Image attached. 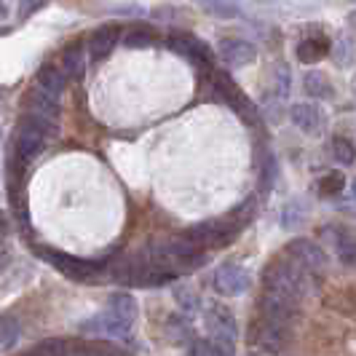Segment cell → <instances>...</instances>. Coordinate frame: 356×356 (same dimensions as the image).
I'll return each mask as SVG.
<instances>
[{
    "label": "cell",
    "instance_id": "obj_5",
    "mask_svg": "<svg viewBox=\"0 0 356 356\" xmlns=\"http://www.w3.org/2000/svg\"><path fill=\"white\" fill-rule=\"evenodd\" d=\"M236 236H238V228H233L231 220H209V222H198L196 228L188 233V238H191L193 244H198L204 252L228 247Z\"/></svg>",
    "mask_w": 356,
    "mask_h": 356
},
{
    "label": "cell",
    "instance_id": "obj_29",
    "mask_svg": "<svg viewBox=\"0 0 356 356\" xmlns=\"http://www.w3.org/2000/svg\"><path fill=\"white\" fill-rule=\"evenodd\" d=\"M343 188H346V179H343V175H324V177L319 179V193L321 196H340L343 193Z\"/></svg>",
    "mask_w": 356,
    "mask_h": 356
},
{
    "label": "cell",
    "instance_id": "obj_17",
    "mask_svg": "<svg viewBox=\"0 0 356 356\" xmlns=\"http://www.w3.org/2000/svg\"><path fill=\"white\" fill-rule=\"evenodd\" d=\"M107 316L115 321H121L126 327H134L137 319V300L129 295V292H115L107 303Z\"/></svg>",
    "mask_w": 356,
    "mask_h": 356
},
{
    "label": "cell",
    "instance_id": "obj_3",
    "mask_svg": "<svg viewBox=\"0 0 356 356\" xmlns=\"http://www.w3.org/2000/svg\"><path fill=\"white\" fill-rule=\"evenodd\" d=\"M35 252L46 263H51L54 268H59L65 276H70L75 282H89L91 276H99L107 268V263H110V257H113V254H105L102 260H78V257H70V254H65V252L43 247V244H38Z\"/></svg>",
    "mask_w": 356,
    "mask_h": 356
},
{
    "label": "cell",
    "instance_id": "obj_19",
    "mask_svg": "<svg viewBox=\"0 0 356 356\" xmlns=\"http://www.w3.org/2000/svg\"><path fill=\"white\" fill-rule=\"evenodd\" d=\"M207 321H209V327H212V335H225V338H233V340H236V335H238L233 314L228 311V308H222V305H214V308H209Z\"/></svg>",
    "mask_w": 356,
    "mask_h": 356
},
{
    "label": "cell",
    "instance_id": "obj_33",
    "mask_svg": "<svg viewBox=\"0 0 356 356\" xmlns=\"http://www.w3.org/2000/svg\"><path fill=\"white\" fill-rule=\"evenodd\" d=\"M289 83H292L289 70H286L284 62H279V65H276V94H279V97H286V94H289Z\"/></svg>",
    "mask_w": 356,
    "mask_h": 356
},
{
    "label": "cell",
    "instance_id": "obj_4",
    "mask_svg": "<svg viewBox=\"0 0 356 356\" xmlns=\"http://www.w3.org/2000/svg\"><path fill=\"white\" fill-rule=\"evenodd\" d=\"M300 305L298 300L286 298V295H279V292H268L263 289V298H260V319L270 321L276 327H284L292 332V327L300 319Z\"/></svg>",
    "mask_w": 356,
    "mask_h": 356
},
{
    "label": "cell",
    "instance_id": "obj_43",
    "mask_svg": "<svg viewBox=\"0 0 356 356\" xmlns=\"http://www.w3.org/2000/svg\"><path fill=\"white\" fill-rule=\"evenodd\" d=\"M351 196L356 198V179H354V182H351Z\"/></svg>",
    "mask_w": 356,
    "mask_h": 356
},
{
    "label": "cell",
    "instance_id": "obj_18",
    "mask_svg": "<svg viewBox=\"0 0 356 356\" xmlns=\"http://www.w3.org/2000/svg\"><path fill=\"white\" fill-rule=\"evenodd\" d=\"M67 86V78H65V72L59 70V65H43L35 75V89L46 91V94H51V97H62V91Z\"/></svg>",
    "mask_w": 356,
    "mask_h": 356
},
{
    "label": "cell",
    "instance_id": "obj_10",
    "mask_svg": "<svg viewBox=\"0 0 356 356\" xmlns=\"http://www.w3.org/2000/svg\"><path fill=\"white\" fill-rule=\"evenodd\" d=\"M220 54L231 70H238L257 59V46L252 40H241V38H225V40H220Z\"/></svg>",
    "mask_w": 356,
    "mask_h": 356
},
{
    "label": "cell",
    "instance_id": "obj_20",
    "mask_svg": "<svg viewBox=\"0 0 356 356\" xmlns=\"http://www.w3.org/2000/svg\"><path fill=\"white\" fill-rule=\"evenodd\" d=\"M330 51H332V59L338 62V67L348 70L356 62V38L340 33V35L330 43Z\"/></svg>",
    "mask_w": 356,
    "mask_h": 356
},
{
    "label": "cell",
    "instance_id": "obj_41",
    "mask_svg": "<svg viewBox=\"0 0 356 356\" xmlns=\"http://www.w3.org/2000/svg\"><path fill=\"white\" fill-rule=\"evenodd\" d=\"M8 17V6L6 3H0V19H6Z\"/></svg>",
    "mask_w": 356,
    "mask_h": 356
},
{
    "label": "cell",
    "instance_id": "obj_36",
    "mask_svg": "<svg viewBox=\"0 0 356 356\" xmlns=\"http://www.w3.org/2000/svg\"><path fill=\"white\" fill-rule=\"evenodd\" d=\"M175 298H177V305L182 308V311H185V314H191V311H193V308L198 305L196 295H193L191 289H177V292H175Z\"/></svg>",
    "mask_w": 356,
    "mask_h": 356
},
{
    "label": "cell",
    "instance_id": "obj_22",
    "mask_svg": "<svg viewBox=\"0 0 356 356\" xmlns=\"http://www.w3.org/2000/svg\"><path fill=\"white\" fill-rule=\"evenodd\" d=\"M330 43L327 38H308L298 43V59L300 62H319L324 54H330Z\"/></svg>",
    "mask_w": 356,
    "mask_h": 356
},
{
    "label": "cell",
    "instance_id": "obj_31",
    "mask_svg": "<svg viewBox=\"0 0 356 356\" xmlns=\"http://www.w3.org/2000/svg\"><path fill=\"white\" fill-rule=\"evenodd\" d=\"M212 346V356H236V340L225 338V335H212L209 338Z\"/></svg>",
    "mask_w": 356,
    "mask_h": 356
},
{
    "label": "cell",
    "instance_id": "obj_40",
    "mask_svg": "<svg viewBox=\"0 0 356 356\" xmlns=\"http://www.w3.org/2000/svg\"><path fill=\"white\" fill-rule=\"evenodd\" d=\"M348 27L356 33V11H351V14H348Z\"/></svg>",
    "mask_w": 356,
    "mask_h": 356
},
{
    "label": "cell",
    "instance_id": "obj_9",
    "mask_svg": "<svg viewBox=\"0 0 356 356\" xmlns=\"http://www.w3.org/2000/svg\"><path fill=\"white\" fill-rule=\"evenodd\" d=\"M214 289L220 295H241L250 289V273L236 263H222V266L214 270Z\"/></svg>",
    "mask_w": 356,
    "mask_h": 356
},
{
    "label": "cell",
    "instance_id": "obj_12",
    "mask_svg": "<svg viewBox=\"0 0 356 356\" xmlns=\"http://www.w3.org/2000/svg\"><path fill=\"white\" fill-rule=\"evenodd\" d=\"M24 107H27V115H33V118L49 121V124L59 121V99L51 97V94H46V91L35 89V86L27 91Z\"/></svg>",
    "mask_w": 356,
    "mask_h": 356
},
{
    "label": "cell",
    "instance_id": "obj_28",
    "mask_svg": "<svg viewBox=\"0 0 356 356\" xmlns=\"http://www.w3.org/2000/svg\"><path fill=\"white\" fill-rule=\"evenodd\" d=\"M254 209H257V207H254V201H244V204H238V207L228 214V220L233 222V228H238V231H241L247 222H252V220H254Z\"/></svg>",
    "mask_w": 356,
    "mask_h": 356
},
{
    "label": "cell",
    "instance_id": "obj_32",
    "mask_svg": "<svg viewBox=\"0 0 356 356\" xmlns=\"http://www.w3.org/2000/svg\"><path fill=\"white\" fill-rule=\"evenodd\" d=\"M204 11H209L220 19H233L238 17L241 8H238V3H204Z\"/></svg>",
    "mask_w": 356,
    "mask_h": 356
},
{
    "label": "cell",
    "instance_id": "obj_25",
    "mask_svg": "<svg viewBox=\"0 0 356 356\" xmlns=\"http://www.w3.org/2000/svg\"><path fill=\"white\" fill-rule=\"evenodd\" d=\"M121 43L126 49H150V46H156V35L147 27H134V30L126 33Z\"/></svg>",
    "mask_w": 356,
    "mask_h": 356
},
{
    "label": "cell",
    "instance_id": "obj_34",
    "mask_svg": "<svg viewBox=\"0 0 356 356\" xmlns=\"http://www.w3.org/2000/svg\"><path fill=\"white\" fill-rule=\"evenodd\" d=\"M185 356H212V346H209V340L193 338L191 343H188V348H185Z\"/></svg>",
    "mask_w": 356,
    "mask_h": 356
},
{
    "label": "cell",
    "instance_id": "obj_11",
    "mask_svg": "<svg viewBox=\"0 0 356 356\" xmlns=\"http://www.w3.org/2000/svg\"><path fill=\"white\" fill-rule=\"evenodd\" d=\"M252 338H254V346H257L260 351H266V354H279V351H284L286 343H289V330L260 319L254 324Z\"/></svg>",
    "mask_w": 356,
    "mask_h": 356
},
{
    "label": "cell",
    "instance_id": "obj_15",
    "mask_svg": "<svg viewBox=\"0 0 356 356\" xmlns=\"http://www.w3.org/2000/svg\"><path fill=\"white\" fill-rule=\"evenodd\" d=\"M118 40H121V30H118L115 24H102V27H97L89 35L91 56H97V59H99V56H107V54L118 46Z\"/></svg>",
    "mask_w": 356,
    "mask_h": 356
},
{
    "label": "cell",
    "instance_id": "obj_1",
    "mask_svg": "<svg viewBox=\"0 0 356 356\" xmlns=\"http://www.w3.org/2000/svg\"><path fill=\"white\" fill-rule=\"evenodd\" d=\"M319 284V279L314 273H308L300 263H295L292 257H279L276 263H270L263 273V286L268 292H279V295H286L298 303H303V298Z\"/></svg>",
    "mask_w": 356,
    "mask_h": 356
},
{
    "label": "cell",
    "instance_id": "obj_8",
    "mask_svg": "<svg viewBox=\"0 0 356 356\" xmlns=\"http://www.w3.org/2000/svg\"><path fill=\"white\" fill-rule=\"evenodd\" d=\"M284 252H286V257H292L295 263H300V266H303L308 273H314V276H319V270L327 266L324 250H321L319 244L308 241V238H295V241H289Z\"/></svg>",
    "mask_w": 356,
    "mask_h": 356
},
{
    "label": "cell",
    "instance_id": "obj_21",
    "mask_svg": "<svg viewBox=\"0 0 356 356\" xmlns=\"http://www.w3.org/2000/svg\"><path fill=\"white\" fill-rule=\"evenodd\" d=\"M303 89H305V94H308V97H314V99H330V97H332V86H330V78H327V75H324L321 70L305 72Z\"/></svg>",
    "mask_w": 356,
    "mask_h": 356
},
{
    "label": "cell",
    "instance_id": "obj_30",
    "mask_svg": "<svg viewBox=\"0 0 356 356\" xmlns=\"http://www.w3.org/2000/svg\"><path fill=\"white\" fill-rule=\"evenodd\" d=\"M303 207H300V201H289L284 207V214H282V225H284L286 231H292V228H298L300 222H303Z\"/></svg>",
    "mask_w": 356,
    "mask_h": 356
},
{
    "label": "cell",
    "instance_id": "obj_14",
    "mask_svg": "<svg viewBox=\"0 0 356 356\" xmlns=\"http://www.w3.org/2000/svg\"><path fill=\"white\" fill-rule=\"evenodd\" d=\"M289 118L303 134H319L321 126H324V113L319 110V105H311V102L292 105L289 107Z\"/></svg>",
    "mask_w": 356,
    "mask_h": 356
},
{
    "label": "cell",
    "instance_id": "obj_23",
    "mask_svg": "<svg viewBox=\"0 0 356 356\" xmlns=\"http://www.w3.org/2000/svg\"><path fill=\"white\" fill-rule=\"evenodd\" d=\"M338 241V257L346 266L356 268V231H340L335 236Z\"/></svg>",
    "mask_w": 356,
    "mask_h": 356
},
{
    "label": "cell",
    "instance_id": "obj_38",
    "mask_svg": "<svg viewBox=\"0 0 356 356\" xmlns=\"http://www.w3.org/2000/svg\"><path fill=\"white\" fill-rule=\"evenodd\" d=\"M40 8H43L40 3H22V6H19L22 17H27V14H33V11H40Z\"/></svg>",
    "mask_w": 356,
    "mask_h": 356
},
{
    "label": "cell",
    "instance_id": "obj_7",
    "mask_svg": "<svg viewBox=\"0 0 356 356\" xmlns=\"http://www.w3.org/2000/svg\"><path fill=\"white\" fill-rule=\"evenodd\" d=\"M166 43H169L179 56L191 59L198 70H207V72L212 70V65H214L212 51H209V46H207L204 40H198L196 35H191V33H172Z\"/></svg>",
    "mask_w": 356,
    "mask_h": 356
},
{
    "label": "cell",
    "instance_id": "obj_42",
    "mask_svg": "<svg viewBox=\"0 0 356 356\" xmlns=\"http://www.w3.org/2000/svg\"><path fill=\"white\" fill-rule=\"evenodd\" d=\"M3 233H6V220L0 217V236H3Z\"/></svg>",
    "mask_w": 356,
    "mask_h": 356
},
{
    "label": "cell",
    "instance_id": "obj_13",
    "mask_svg": "<svg viewBox=\"0 0 356 356\" xmlns=\"http://www.w3.org/2000/svg\"><path fill=\"white\" fill-rule=\"evenodd\" d=\"M169 252H172V263L175 268H185V270H193V268L204 266L207 263V252L201 250L198 244H193L188 236L185 238H177L169 244Z\"/></svg>",
    "mask_w": 356,
    "mask_h": 356
},
{
    "label": "cell",
    "instance_id": "obj_27",
    "mask_svg": "<svg viewBox=\"0 0 356 356\" xmlns=\"http://www.w3.org/2000/svg\"><path fill=\"white\" fill-rule=\"evenodd\" d=\"M166 332H169L172 343H188L185 338H191V321L182 319V316H172V319L166 321Z\"/></svg>",
    "mask_w": 356,
    "mask_h": 356
},
{
    "label": "cell",
    "instance_id": "obj_35",
    "mask_svg": "<svg viewBox=\"0 0 356 356\" xmlns=\"http://www.w3.org/2000/svg\"><path fill=\"white\" fill-rule=\"evenodd\" d=\"M273 179H276V159H273V156H268L266 163H263V179H260L263 193H266L268 188L273 185Z\"/></svg>",
    "mask_w": 356,
    "mask_h": 356
},
{
    "label": "cell",
    "instance_id": "obj_37",
    "mask_svg": "<svg viewBox=\"0 0 356 356\" xmlns=\"http://www.w3.org/2000/svg\"><path fill=\"white\" fill-rule=\"evenodd\" d=\"M113 14H118V17H143L145 8L140 3H118V6H113Z\"/></svg>",
    "mask_w": 356,
    "mask_h": 356
},
{
    "label": "cell",
    "instance_id": "obj_39",
    "mask_svg": "<svg viewBox=\"0 0 356 356\" xmlns=\"http://www.w3.org/2000/svg\"><path fill=\"white\" fill-rule=\"evenodd\" d=\"M8 266V252L6 250H0V270H3V268Z\"/></svg>",
    "mask_w": 356,
    "mask_h": 356
},
{
    "label": "cell",
    "instance_id": "obj_16",
    "mask_svg": "<svg viewBox=\"0 0 356 356\" xmlns=\"http://www.w3.org/2000/svg\"><path fill=\"white\" fill-rule=\"evenodd\" d=\"M59 70L65 72V78H81L83 75V70H86V51H83L81 40L65 46V51L59 54Z\"/></svg>",
    "mask_w": 356,
    "mask_h": 356
},
{
    "label": "cell",
    "instance_id": "obj_6",
    "mask_svg": "<svg viewBox=\"0 0 356 356\" xmlns=\"http://www.w3.org/2000/svg\"><path fill=\"white\" fill-rule=\"evenodd\" d=\"M214 91H217V97L225 102V105H231L244 121H252V124H257V107L252 105L250 99L244 97V91L238 89L236 83H233V78L228 72L217 70L214 72Z\"/></svg>",
    "mask_w": 356,
    "mask_h": 356
},
{
    "label": "cell",
    "instance_id": "obj_24",
    "mask_svg": "<svg viewBox=\"0 0 356 356\" xmlns=\"http://www.w3.org/2000/svg\"><path fill=\"white\" fill-rule=\"evenodd\" d=\"M19 335H22V327H19V319L14 316H0V348L3 351H8V348H14L17 346Z\"/></svg>",
    "mask_w": 356,
    "mask_h": 356
},
{
    "label": "cell",
    "instance_id": "obj_2",
    "mask_svg": "<svg viewBox=\"0 0 356 356\" xmlns=\"http://www.w3.org/2000/svg\"><path fill=\"white\" fill-rule=\"evenodd\" d=\"M56 134V124H49V121H40V118H33V115H22L19 118V126H17V137H14V156L22 159L24 163H30V161L40 156L43 153V147H46V140Z\"/></svg>",
    "mask_w": 356,
    "mask_h": 356
},
{
    "label": "cell",
    "instance_id": "obj_26",
    "mask_svg": "<svg viewBox=\"0 0 356 356\" xmlns=\"http://www.w3.org/2000/svg\"><path fill=\"white\" fill-rule=\"evenodd\" d=\"M332 159L343 163V166H351L356 161V147L351 140H346V137H335L332 140Z\"/></svg>",
    "mask_w": 356,
    "mask_h": 356
}]
</instances>
